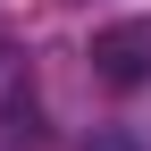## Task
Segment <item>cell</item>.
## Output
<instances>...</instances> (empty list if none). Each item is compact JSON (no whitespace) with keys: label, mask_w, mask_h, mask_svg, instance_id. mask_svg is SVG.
I'll return each mask as SVG.
<instances>
[{"label":"cell","mask_w":151,"mask_h":151,"mask_svg":"<svg viewBox=\"0 0 151 151\" xmlns=\"http://www.w3.org/2000/svg\"><path fill=\"white\" fill-rule=\"evenodd\" d=\"M92 76H101L109 92L151 84V17H118V25L92 34Z\"/></svg>","instance_id":"obj_1"}]
</instances>
